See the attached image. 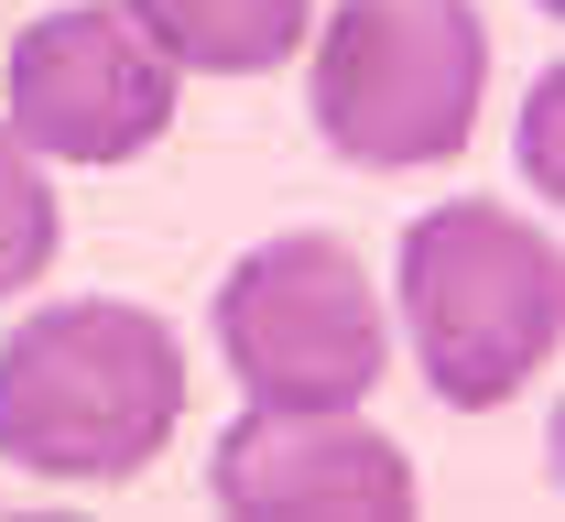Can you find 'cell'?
<instances>
[{
	"label": "cell",
	"instance_id": "4",
	"mask_svg": "<svg viewBox=\"0 0 565 522\" xmlns=\"http://www.w3.org/2000/svg\"><path fill=\"white\" fill-rule=\"evenodd\" d=\"M217 360L273 414H338V403H359L381 381V360H392L370 262L349 239H327V228L239 251V273L217 284Z\"/></svg>",
	"mask_w": 565,
	"mask_h": 522
},
{
	"label": "cell",
	"instance_id": "1",
	"mask_svg": "<svg viewBox=\"0 0 565 522\" xmlns=\"http://www.w3.org/2000/svg\"><path fill=\"white\" fill-rule=\"evenodd\" d=\"M185 425V349L152 305L76 295L0 349V457L33 479H141Z\"/></svg>",
	"mask_w": 565,
	"mask_h": 522
},
{
	"label": "cell",
	"instance_id": "2",
	"mask_svg": "<svg viewBox=\"0 0 565 522\" xmlns=\"http://www.w3.org/2000/svg\"><path fill=\"white\" fill-rule=\"evenodd\" d=\"M403 338H414L435 403L490 414L555 360L565 338V262L511 207H424L403 228Z\"/></svg>",
	"mask_w": 565,
	"mask_h": 522
},
{
	"label": "cell",
	"instance_id": "7",
	"mask_svg": "<svg viewBox=\"0 0 565 522\" xmlns=\"http://www.w3.org/2000/svg\"><path fill=\"white\" fill-rule=\"evenodd\" d=\"M131 22L174 55V66L262 76V66H282V55H294L305 0H131Z\"/></svg>",
	"mask_w": 565,
	"mask_h": 522
},
{
	"label": "cell",
	"instance_id": "8",
	"mask_svg": "<svg viewBox=\"0 0 565 522\" xmlns=\"http://www.w3.org/2000/svg\"><path fill=\"white\" fill-rule=\"evenodd\" d=\"M44 262H55V185L22 131H0V295H22Z\"/></svg>",
	"mask_w": 565,
	"mask_h": 522
},
{
	"label": "cell",
	"instance_id": "3",
	"mask_svg": "<svg viewBox=\"0 0 565 522\" xmlns=\"http://www.w3.org/2000/svg\"><path fill=\"white\" fill-rule=\"evenodd\" d=\"M479 98H490V33L468 0H349L316 44V131L370 174L468 152Z\"/></svg>",
	"mask_w": 565,
	"mask_h": 522
},
{
	"label": "cell",
	"instance_id": "5",
	"mask_svg": "<svg viewBox=\"0 0 565 522\" xmlns=\"http://www.w3.org/2000/svg\"><path fill=\"white\" fill-rule=\"evenodd\" d=\"M0 87H11V131L44 152V163H131L174 120V55L141 33L120 0L44 11L11 44V76Z\"/></svg>",
	"mask_w": 565,
	"mask_h": 522
},
{
	"label": "cell",
	"instance_id": "6",
	"mask_svg": "<svg viewBox=\"0 0 565 522\" xmlns=\"http://www.w3.org/2000/svg\"><path fill=\"white\" fill-rule=\"evenodd\" d=\"M217 501L228 512H414V457L392 447L381 425H349V403L338 414H273V403H250L207 457Z\"/></svg>",
	"mask_w": 565,
	"mask_h": 522
}]
</instances>
